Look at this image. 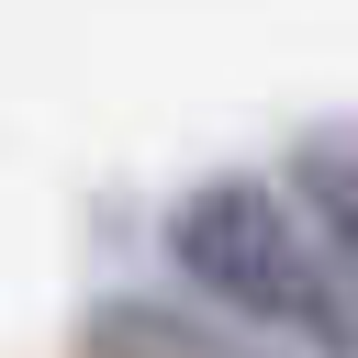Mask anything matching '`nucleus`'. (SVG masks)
Listing matches in <instances>:
<instances>
[{
	"label": "nucleus",
	"mask_w": 358,
	"mask_h": 358,
	"mask_svg": "<svg viewBox=\"0 0 358 358\" xmlns=\"http://www.w3.org/2000/svg\"><path fill=\"white\" fill-rule=\"evenodd\" d=\"M157 246H168V268H179L201 302H224L235 324H268V336H302V347H324V358H358V302H347L324 235L302 224V201H291L280 179L213 168V179L168 190Z\"/></svg>",
	"instance_id": "nucleus-1"
},
{
	"label": "nucleus",
	"mask_w": 358,
	"mask_h": 358,
	"mask_svg": "<svg viewBox=\"0 0 358 358\" xmlns=\"http://www.w3.org/2000/svg\"><path fill=\"white\" fill-rule=\"evenodd\" d=\"M291 201H302V224L324 235V257H336V280H358V145H336V134H313V145L291 157Z\"/></svg>",
	"instance_id": "nucleus-2"
},
{
	"label": "nucleus",
	"mask_w": 358,
	"mask_h": 358,
	"mask_svg": "<svg viewBox=\"0 0 358 358\" xmlns=\"http://www.w3.org/2000/svg\"><path fill=\"white\" fill-rule=\"evenodd\" d=\"M90 358H224V336L190 324L179 302H101L90 313Z\"/></svg>",
	"instance_id": "nucleus-3"
}]
</instances>
